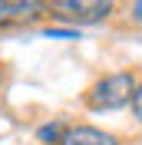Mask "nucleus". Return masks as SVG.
<instances>
[{
	"mask_svg": "<svg viewBox=\"0 0 142 145\" xmlns=\"http://www.w3.org/2000/svg\"><path fill=\"white\" fill-rule=\"evenodd\" d=\"M132 112H135V116H139V112H142V96H139V89L132 92Z\"/></svg>",
	"mask_w": 142,
	"mask_h": 145,
	"instance_id": "obj_6",
	"label": "nucleus"
},
{
	"mask_svg": "<svg viewBox=\"0 0 142 145\" xmlns=\"http://www.w3.org/2000/svg\"><path fill=\"white\" fill-rule=\"evenodd\" d=\"M60 135V125H43L40 129V138H43V142H50V138H56Z\"/></svg>",
	"mask_w": 142,
	"mask_h": 145,
	"instance_id": "obj_5",
	"label": "nucleus"
},
{
	"mask_svg": "<svg viewBox=\"0 0 142 145\" xmlns=\"http://www.w3.org/2000/svg\"><path fill=\"white\" fill-rule=\"evenodd\" d=\"M0 86H3V72H0Z\"/></svg>",
	"mask_w": 142,
	"mask_h": 145,
	"instance_id": "obj_7",
	"label": "nucleus"
},
{
	"mask_svg": "<svg viewBox=\"0 0 142 145\" xmlns=\"http://www.w3.org/2000/svg\"><path fill=\"white\" fill-rule=\"evenodd\" d=\"M60 145H116V135H109L103 129H93V125H76L60 135Z\"/></svg>",
	"mask_w": 142,
	"mask_h": 145,
	"instance_id": "obj_3",
	"label": "nucleus"
},
{
	"mask_svg": "<svg viewBox=\"0 0 142 145\" xmlns=\"http://www.w3.org/2000/svg\"><path fill=\"white\" fill-rule=\"evenodd\" d=\"M135 89H139V86H135L132 72H112V76L99 79L96 86L89 89L86 102H89V109H96V112H103V109H119V106H126V102L132 99Z\"/></svg>",
	"mask_w": 142,
	"mask_h": 145,
	"instance_id": "obj_1",
	"label": "nucleus"
},
{
	"mask_svg": "<svg viewBox=\"0 0 142 145\" xmlns=\"http://www.w3.org/2000/svg\"><path fill=\"white\" fill-rule=\"evenodd\" d=\"M40 3H3L0 0V27H7L10 20H20V17H33Z\"/></svg>",
	"mask_w": 142,
	"mask_h": 145,
	"instance_id": "obj_4",
	"label": "nucleus"
},
{
	"mask_svg": "<svg viewBox=\"0 0 142 145\" xmlns=\"http://www.w3.org/2000/svg\"><path fill=\"white\" fill-rule=\"evenodd\" d=\"M63 20H103L112 13V3H86V0H60L53 3Z\"/></svg>",
	"mask_w": 142,
	"mask_h": 145,
	"instance_id": "obj_2",
	"label": "nucleus"
}]
</instances>
